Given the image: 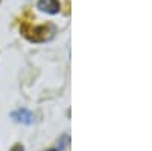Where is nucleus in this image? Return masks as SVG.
Segmentation results:
<instances>
[{"mask_svg":"<svg viewBox=\"0 0 152 151\" xmlns=\"http://www.w3.org/2000/svg\"><path fill=\"white\" fill-rule=\"evenodd\" d=\"M21 34L26 37L29 41L34 43H41L46 40H50L55 34V26L53 24H40V26H31L28 23H23L21 28H20Z\"/></svg>","mask_w":152,"mask_h":151,"instance_id":"nucleus-1","label":"nucleus"},{"mask_svg":"<svg viewBox=\"0 0 152 151\" xmlns=\"http://www.w3.org/2000/svg\"><path fill=\"white\" fill-rule=\"evenodd\" d=\"M11 118L14 119L15 122H18V124H24V125H31V124H34V121H35L34 113L29 111L28 108H18V110H14V111L11 113Z\"/></svg>","mask_w":152,"mask_h":151,"instance_id":"nucleus-2","label":"nucleus"},{"mask_svg":"<svg viewBox=\"0 0 152 151\" xmlns=\"http://www.w3.org/2000/svg\"><path fill=\"white\" fill-rule=\"evenodd\" d=\"M37 8L43 11V12H47V14H58L59 12V2L58 0H38V3H37Z\"/></svg>","mask_w":152,"mask_h":151,"instance_id":"nucleus-3","label":"nucleus"},{"mask_svg":"<svg viewBox=\"0 0 152 151\" xmlns=\"http://www.w3.org/2000/svg\"><path fill=\"white\" fill-rule=\"evenodd\" d=\"M67 142H69V137H67V136H62L61 141H59V148H58V151H59V150H64V148L67 147Z\"/></svg>","mask_w":152,"mask_h":151,"instance_id":"nucleus-4","label":"nucleus"},{"mask_svg":"<svg viewBox=\"0 0 152 151\" xmlns=\"http://www.w3.org/2000/svg\"><path fill=\"white\" fill-rule=\"evenodd\" d=\"M11 151H24V148H23V145L17 144V145H14V147L11 148Z\"/></svg>","mask_w":152,"mask_h":151,"instance_id":"nucleus-5","label":"nucleus"},{"mask_svg":"<svg viewBox=\"0 0 152 151\" xmlns=\"http://www.w3.org/2000/svg\"><path fill=\"white\" fill-rule=\"evenodd\" d=\"M47 151H58L56 148H52V150H47Z\"/></svg>","mask_w":152,"mask_h":151,"instance_id":"nucleus-6","label":"nucleus"},{"mask_svg":"<svg viewBox=\"0 0 152 151\" xmlns=\"http://www.w3.org/2000/svg\"><path fill=\"white\" fill-rule=\"evenodd\" d=\"M0 2H2V0H0Z\"/></svg>","mask_w":152,"mask_h":151,"instance_id":"nucleus-7","label":"nucleus"}]
</instances>
